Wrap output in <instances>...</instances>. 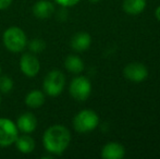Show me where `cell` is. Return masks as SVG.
Here are the masks:
<instances>
[{"mask_svg":"<svg viewBox=\"0 0 160 159\" xmlns=\"http://www.w3.org/2000/svg\"><path fill=\"white\" fill-rule=\"evenodd\" d=\"M71 143V133L61 124L49 127L42 135V145L51 155H62Z\"/></svg>","mask_w":160,"mask_h":159,"instance_id":"1","label":"cell"},{"mask_svg":"<svg viewBox=\"0 0 160 159\" xmlns=\"http://www.w3.org/2000/svg\"><path fill=\"white\" fill-rule=\"evenodd\" d=\"M3 45L11 52H21L28 45V37L19 26H11L3 33Z\"/></svg>","mask_w":160,"mask_h":159,"instance_id":"2","label":"cell"},{"mask_svg":"<svg viewBox=\"0 0 160 159\" xmlns=\"http://www.w3.org/2000/svg\"><path fill=\"white\" fill-rule=\"evenodd\" d=\"M99 124V117L95 111L84 109L76 113L73 119V127L78 133H88L95 130Z\"/></svg>","mask_w":160,"mask_h":159,"instance_id":"3","label":"cell"},{"mask_svg":"<svg viewBox=\"0 0 160 159\" xmlns=\"http://www.w3.org/2000/svg\"><path fill=\"white\" fill-rule=\"evenodd\" d=\"M65 86V75L60 70H51L46 74L42 81L44 93L48 96L56 97L63 92Z\"/></svg>","mask_w":160,"mask_h":159,"instance_id":"4","label":"cell"},{"mask_svg":"<svg viewBox=\"0 0 160 159\" xmlns=\"http://www.w3.org/2000/svg\"><path fill=\"white\" fill-rule=\"evenodd\" d=\"M72 98L78 102H85L92 93V83L86 77H76L72 80L69 86Z\"/></svg>","mask_w":160,"mask_h":159,"instance_id":"5","label":"cell"},{"mask_svg":"<svg viewBox=\"0 0 160 159\" xmlns=\"http://www.w3.org/2000/svg\"><path fill=\"white\" fill-rule=\"evenodd\" d=\"M19 136V129L12 120L0 118V147H8L14 144Z\"/></svg>","mask_w":160,"mask_h":159,"instance_id":"6","label":"cell"},{"mask_svg":"<svg viewBox=\"0 0 160 159\" xmlns=\"http://www.w3.org/2000/svg\"><path fill=\"white\" fill-rule=\"evenodd\" d=\"M20 69L28 77H34L40 70V62L33 52H25L20 59Z\"/></svg>","mask_w":160,"mask_h":159,"instance_id":"7","label":"cell"},{"mask_svg":"<svg viewBox=\"0 0 160 159\" xmlns=\"http://www.w3.org/2000/svg\"><path fill=\"white\" fill-rule=\"evenodd\" d=\"M124 77L133 83H142L148 77V70L141 62H131L123 70Z\"/></svg>","mask_w":160,"mask_h":159,"instance_id":"8","label":"cell"},{"mask_svg":"<svg viewBox=\"0 0 160 159\" xmlns=\"http://www.w3.org/2000/svg\"><path fill=\"white\" fill-rule=\"evenodd\" d=\"M15 124L20 132L30 134L37 127V118L33 112H24L18 118Z\"/></svg>","mask_w":160,"mask_h":159,"instance_id":"9","label":"cell"},{"mask_svg":"<svg viewBox=\"0 0 160 159\" xmlns=\"http://www.w3.org/2000/svg\"><path fill=\"white\" fill-rule=\"evenodd\" d=\"M55 13V6L50 0H39L33 6V14L39 20H47Z\"/></svg>","mask_w":160,"mask_h":159,"instance_id":"10","label":"cell"},{"mask_svg":"<svg viewBox=\"0 0 160 159\" xmlns=\"http://www.w3.org/2000/svg\"><path fill=\"white\" fill-rule=\"evenodd\" d=\"M125 156V149L119 143H108L101 149V157L103 159H122Z\"/></svg>","mask_w":160,"mask_h":159,"instance_id":"11","label":"cell"},{"mask_svg":"<svg viewBox=\"0 0 160 159\" xmlns=\"http://www.w3.org/2000/svg\"><path fill=\"white\" fill-rule=\"evenodd\" d=\"M92 44V37L86 32H78L73 35L71 39V47L75 51H85Z\"/></svg>","mask_w":160,"mask_h":159,"instance_id":"12","label":"cell"},{"mask_svg":"<svg viewBox=\"0 0 160 159\" xmlns=\"http://www.w3.org/2000/svg\"><path fill=\"white\" fill-rule=\"evenodd\" d=\"M17 149L22 154H31L35 149V141L32 136H30L28 134L23 133L22 135H19L17 137L14 142Z\"/></svg>","mask_w":160,"mask_h":159,"instance_id":"13","label":"cell"},{"mask_svg":"<svg viewBox=\"0 0 160 159\" xmlns=\"http://www.w3.org/2000/svg\"><path fill=\"white\" fill-rule=\"evenodd\" d=\"M46 102L45 93L39 89H33L25 96L24 102L28 107L32 109H38L42 106Z\"/></svg>","mask_w":160,"mask_h":159,"instance_id":"14","label":"cell"},{"mask_svg":"<svg viewBox=\"0 0 160 159\" xmlns=\"http://www.w3.org/2000/svg\"><path fill=\"white\" fill-rule=\"evenodd\" d=\"M123 10L131 15H137L146 8V0H123Z\"/></svg>","mask_w":160,"mask_h":159,"instance_id":"15","label":"cell"},{"mask_svg":"<svg viewBox=\"0 0 160 159\" xmlns=\"http://www.w3.org/2000/svg\"><path fill=\"white\" fill-rule=\"evenodd\" d=\"M64 67L69 72L73 73V74H80L84 70V62L78 56L70 55L65 58Z\"/></svg>","mask_w":160,"mask_h":159,"instance_id":"16","label":"cell"},{"mask_svg":"<svg viewBox=\"0 0 160 159\" xmlns=\"http://www.w3.org/2000/svg\"><path fill=\"white\" fill-rule=\"evenodd\" d=\"M13 80L8 75L0 77V93L8 94L13 89Z\"/></svg>","mask_w":160,"mask_h":159,"instance_id":"17","label":"cell"},{"mask_svg":"<svg viewBox=\"0 0 160 159\" xmlns=\"http://www.w3.org/2000/svg\"><path fill=\"white\" fill-rule=\"evenodd\" d=\"M28 48H30L31 52L39 53L45 50V48H46V42L42 38H34L33 40H31L30 44H28Z\"/></svg>","mask_w":160,"mask_h":159,"instance_id":"18","label":"cell"},{"mask_svg":"<svg viewBox=\"0 0 160 159\" xmlns=\"http://www.w3.org/2000/svg\"><path fill=\"white\" fill-rule=\"evenodd\" d=\"M58 4L64 7V8H68V7H73L75 4H78L81 0H55Z\"/></svg>","mask_w":160,"mask_h":159,"instance_id":"19","label":"cell"},{"mask_svg":"<svg viewBox=\"0 0 160 159\" xmlns=\"http://www.w3.org/2000/svg\"><path fill=\"white\" fill-rule=\"evenodd\" d=\"M12 3V0H0V10L9 8Z\"/></svg>","mask_w":160,"mask_h":159,"instance_id":"20","label":"cell"},{"mask_svg":"<svg viewBox=\"0 0 160 159\" xmlns=\"http://www.w3.org/2000/svg\"><path fill=\"white\" fill-rule=\"evenodd\" d=\"M155 15H156L157 20H158V21H160V6L156 9V11H155Z\"/></svg>","mask_w":160,"mask_h":159,"instance_id":"21","label":"cell"},{"mask_svg":"<svg viewBox=\"0 0 160 159\" xmlns=\"http://www.w3.org/2000/svg\"><path fill=\"white\" fill-rule=\"evenodd\" d=\"M89 2H92V3H97V2L99 1V0H88Z\"/></svg>","mask_w":160,"mask_h":159,"instance_id":"22","label":"cell"},{"mask_svg":"<svg viewBox=\"0 0 160 159\" xmlns=\"http://www.w3.org/2000/svg\"><path fill=\"white\" fill-rule=\"evenodd\" d=\"M0 104H1V96H0Z\"/></svg>","mask_w":160,"mask_h":159,"instance_id":"23","label":"cell"},{"mask_svg":"<svg viewBox=\"0 0 160 159\" xmlns=\"http://www.w3.org/2000/svg\"><path fill=\"white\" fill-rule=\"evenodd\" d=\"M0 74H1V67H0Z\"/></svg>","mask_w":160,"mask_h":159,"instance_id":"24","label":"cell"}]
</instances>
